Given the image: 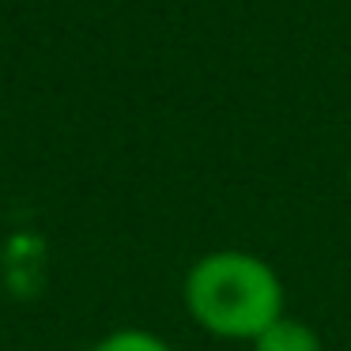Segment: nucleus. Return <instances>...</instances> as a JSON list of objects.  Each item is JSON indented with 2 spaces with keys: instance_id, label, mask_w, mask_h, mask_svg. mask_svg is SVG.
<instances>
[{
  "instance_id": "nucleus-2",
  "label": "nucleus",
  "mask_w": 351,
  "mask_h": 351,
  "mask_svg": "<svg viewBox=\"0 0 351 351\" xmlns=\"http://www.w3.org/2000/svg\"><path fill=\"white\" fill-rule=\"evenodd\" d=\"M253 351H325V343H321V336L313 332L306 321L283 313L280 321H272V325L253 340Z\"/></svg>"
},
{
  "instance_id": "nucleus-3",
  "label": "nucleus",
  "mask_w": 351,
  "mask_h": 351,
  "mask_svg": "<svg viewBox=\"0 0 351 351\" xmlns=\"http://www.w3.org/2000/svg\"><path fill=\"white\" fill-rule=\"evenodd\" d=\"M91 351H174V348L159 332H147V328H114Z\"/></svg>"
},
{
  "instance_id": "nucleus-1",
  "label": "nucleus",
  "mask_w": 351,
  "mask_h": 351,
  "mask_svg": "<svg viewBox=\"0 0 351 351\" xmlns=\"http://www.w3.org/2000/svg\"><path fill=\"white\" fill-rule=\"evenodd\" d=\"M182 302L204 332L250 343L287 313L280 272L250 250H212L197 257L185 272Z\"/></svg>"
}]
</instances>
